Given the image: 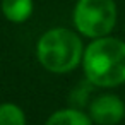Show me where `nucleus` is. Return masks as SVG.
<instances>
[{"instance_id":"obj_1","label":"nucleus","mask_w":125,"mask_h":125,"mask_svg":"<svg viewBox=\"0 0 125 125\" xmlns=\"http://www.w3.org/2000/svg\"><path fill=\"white\" fill-rule=\"evenodd\" d=\"M86 77L99 87L125 82V41L103 36L96 38L82 55Z\"/></svg>"},{"instance_id":"obj_2","label":"nucleus","mask_w":125,"mask_h":125,"mask_svg":"<svg viewBox=\"0 0 125 125\" xmlns=\"http://www.w3.org/2000/svg\"><path fill=\"white\" fill-rule=\"evenodd\" d=\"M82 41L67 28H53L46 31L36 46L40 63L55 74L70 72L82 60Z\"/></svg>"},{"instance_id":"obj_3","label":"nucleus","mask_w":125,"mask_h":125,"mask_svg":"<svg viewBox=\"0 0 125 125\" xmlns=\"http://www.w3.org/2000/svg\"><path fill=\"white\" fill-rule=\"evenodd\" d=\"M116 22L115 0H77L74 7L75 29L87 38H103Z\"/></svg>"},{"instance_id":"obj_4","label":"nucleus","mask_w":125,"mask_h":125,"mask_svg":"<svg viewBox=\"0 0 125 125\" xmlns=\"http://www.w3.org/2000/svg\"><path fill=\"white\" fill-rule=\"evenodd\" d=\"M91 118L99 125H115L125 115V104L115 94H104L94 99L89 110Z\"/></svg>"},{"instance_id":"obj_5","label":"nucleus","mask_w":125,"mask_h":125,"mask_svg":"<svg viewBox=\"0 0 125 125\" xmlns=\"http://www.w3.org/2000/svg\"><path fill=\"white\" fill-rule=\"evenodd\" d=\"M33 0H2V12L7 21L21 24L26 22L33 14Z\"/></svg>"},{"instance_id":"obj_6","label":"nucleus","mask_w":125,"mask_h":125,"mask_svg":"<svg viewBox=\"0 0 125 125\" xmlns=\"http://www.w3.org/2000/svg\"><path fill=\"white\" fill-rule=\"evenodd\" d=\"M46 125H93V118L77 110H58L46 120Z\"/></svg>"},{"instance_id":"obj_7","label":"nucleus","mask_w":125,"mask_h":125,"mask_svg":"<svg viewBox=\"0 0 125 125\" xmlns=\"http://www.w3.org/2000/svg\"><path fill=\"white\" fill-rule=\"evenodd\" d=\"M0 125H26V116L17 104H0Z\"/></svg>"}]
</instances>
